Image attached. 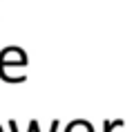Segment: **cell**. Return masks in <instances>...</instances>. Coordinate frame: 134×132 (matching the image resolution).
I'll return each instance as SVG.
<instances>
[{"instance_id":"1","label":"cell","mask_w":134,"mask_h":132,"mask_svg":"<svg viewBox=\"0 0 134 132\" xmlns=\"http://www.w3.org/2000/svg\"><path fill=\"white\" fill-rule=\"evenodd\" d=\"M0 132H2V128H0Z\"/></svg>"}]
</instances>
